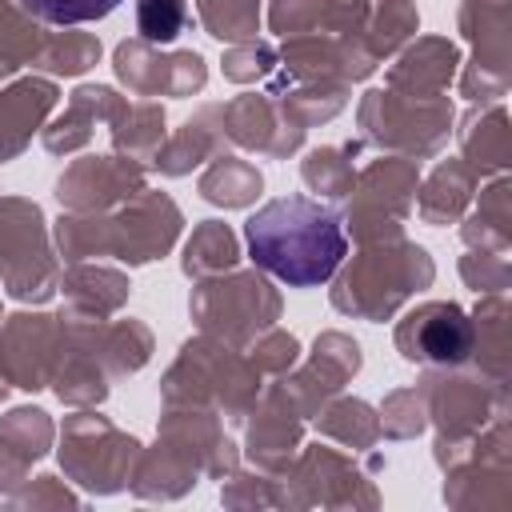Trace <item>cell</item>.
<instances>
[{"label":"cell","instance_id":"obj_1","mask_svg":"<svg viewBox=\"0 0 512 512\" xmlns=\"http://www.w3.org/2000/svg\"><path fill=\"white\" fill-rule=\"evenodd\" d=\"M252 268L288 288L328 284L348 256V232L332 204L312 196H276L244 220Z\"/></svg>","mask_w":512,"mask_h":512},{"label":"cell","instance_id":"obj_2","mask_svg":"<svg viewBox=\"0 0 512 512\" xmlns=\"http://www.w3.org/2000/svg\"><path fill=\"white\" fill-rule=\"evenodd\" d=\"M436 264L424 244L396 236L380 244H356V256H344L332 272L328 300L340 316L384 324L392 320L416 292L432 288Z\"/></svg>","mask_w":512,"mask_h":512},{"label":"cell","instance_id":"obj_3","mask_svg":"<svg viewBox=\"0 0 512 512\" xmlns=\"http://www.w3.org/2000/svg\"><path fill=\"white\" fill-rule=\"evenodd\" d=\"M260 388L264 376L252 368L244 348L196 332L180 344L176 360L160 376V404H200L212 408L224 424H240L256 404Z\"/></svg>","mask_w":512,"mask_h":512},{"label":"cell","instance_id":"obj_4","mask_svg":"<svg viewBox=\"0 0 512 512\" xmlns=\"http://www.w3.org/2000/svg\"><path fill=\"white\" fill-rule=\"evenodd\" d=\"M356 128L360 140L408 160L436 156L452 128H456V104L452 96H404L392 88H368L356 104Z\"/></svg>","mask_w":512,"mask_h":512},{"label":"cell","instance_id":"obj_5","mask_svg":"<svg viewBox=\"0 0 512 512\" xmlns=\"http://www.w3.org/2000/svg\"><path fill=\"white\" fill-rule=\"evenodd\" d=\"M416 388L424 396L428 424L436 428L432 460L440 468H448L484 424H492L496 416L508 412V388L492 384L480 372H468V364L464 368H424Z\"/></svg>","mask_w":512,"mask_h":512},{"label":"cell","instance_id":"obj_6","mask_svg":"<svg viewBox=\"0 0 512 512\" xmlns=\"http://www.w3.org/2000/svg\"><path fill=\"white\" fill-rule=\"evenodd\" d=\"M280 312V288L260 268H228L220 276L196 280L188 296V316L196 332H208L232 348H244L252 336L272 328Z\"/></svg>","mask_w":512,"mask_h":512},{"label":"cell","instance_id":"obj_7","mask_svg":"<svg viewBox=\"0 0 512 512\" xmlns=\"http://www.w3.org/2000/svg\"><path fill=\"white\" fill-rule=\"evenodd\" d=\"M60 268L44 208L28 196H0V288L20 304H44L56 296Z\"/></svg>","mask_w":512,"mask_h":512},{"label":"cell","instance_id":"obj_8","mask_svg":"<svg viewBox=\"0 0 512 512\" xmlns=\"http://www.w3.org/2000/svg\"><path fill=\"white\" fill-rule=\"evenodd\" d=\"M140 452V440L124 428H116L104 412L96 408H76L60 424V468L64 480L92 496H116L128 488L132 460Z\"/></svg>","mask_w":512,"mask_h":512},{"label":"cell","instance_id":"obj_9","mask_svg":"<svg viewBox=\"0 0 512 512\" xmlns=\"http://www.w3.org/2000/svg\"><path fill=\"white\" fill-rule=\"evenodd\" d=\"M416 184H420V160H408V156L380 152V160H368L364 168H356V180H352V192L344 196V216H340L352 244H380V240L404 236Z\"/></svg>","mask_w":512,"mask_h":512},{"label":"cell","instance_id":"obj_10","mask_svg":"<svg viewBox=\"0 0 512 512\" xmlns=\"http://www.w3.org/2000/svg\"><path fill=\"white\" fill-rule=\"evenodd\" d=\"M280 496L284 508H380V492L372 476L352 460V452L328 444H300V452L284 464Z\"/></svg>","mask_w":512,"mask_h":512},{"label":"cell","instance_id":"obj_11","mask_svg":"<svg viewBox=\"0 0 512 512\" xmlns=\"http://www.w3.org/2000/svg\"><path fill=\"white\" fill-rule=\"evenodd\" d=\"M444 504L460 512H508L512 508V420L508 412L484 424L468 448L440 468Z\"/></svg>","mask_w":512,"mask_h":512},{"label":"cell","instance_id":"obj_12","mask_svg":"<svg viewBox=\"0 0 512 512\" xmlns=\"http://www.w3.org/2000/svg\"><path fill=\"white\" fill-rule=\"evenodd\" d=\"M460 36L472 44L456 88L468 104L504 100L512 88V0H460Z\"/></svg>","mask_w":512,"mask_h":512},{"label":"cell","instance_id":"obj_13","mask_svg":"<svg viewBox=\"0 0 512 512\" xmlns=\"http://www.w3.org/2000/svg\"><path fill=\"white\" fill-rule=\"evenodd\" d=\"M100 232H104V256L140 268L164 260L176 248L184 232V212L168 192L144 188L132 200L116 204L112 212H100Z\"/></svg>","mask_w":512,"mask_h":512},{"label":"cell","instance_id":"obj_14","mask_svg":"<svg viewBox=\"0 0 512 512\" xmlns=\"http://www.w3.org/2000/svg\"><path fill=\"white\" fill-rule=\"evenodd\" d=\"M68 352V312H12L0 316V380L8 388H52Z\"/></svg>","mask_w":512,"mask_h":512},{"label":"cell","instance_id":"obj_15","mask_svg":"<svg viewBox=\"0 0 512 512\" xmlns=\"http://www.w3.org/2000/svg\"><path fill=\"white\" fill-rule=\"evenodd\" d=\"M112 72L128 88V96L140 100H156V96L188 100L208 84V60L196 48L164 52L160 44H148L140 36L120 40L112 48Z\"/></svg>","mask_w":512,"mask_h":512},{"label":"cell","instance_id":"obj_16","mask_svg":"<svg viewBox=\"0 0 512 512\" xmlns=\"http://www.w3.org/2000/svg\"><path fill=\"white\" fill-rule=\"evenodd\" d=\"M392 344L420 368H464L472 360V316L456 300H424L392 328Z\"/></svg>","mask_w":512,"mask_h":512},{"label":"cell","instance_id":"obj_17","mask_svg":"<svg viewBox=\"0 0 512 512\" xmlns=\"http://www.w3.org/2000/svg\"><path fill=\"white\" fill-rule=\"evenodd\" d=\"M360 364H364L360 344L348 332L328 328L312 340L308 360H296L284 376L272 380V388L296 408V416L312 420L336 392H344V384L360 372Z\"/></svg>","mask_w":512,"mask_h":512},{"label":"cell","instance_id":"obj_18","mask_svg":"<svg viewBox=\"0 0 512 512\" xmlns=\"http://www.w3.org/2000/svg\"><path fill=\"white\" fill-rule=\"evenodd\" d=\"M148 188L144 160L120 152H88L76 156L52 184V196L64 212H112L116 204L132 200Z\"/></svg>","mask_w":512,"mask_h":512},{"label":"cell","instance_id":"obj_19","mask_svg":"<svg viewBox=\"0 0 512 512\" xmlns=\"http://www.w3.org/2000/svg\"><path fill=\"white\" fill-rule=\"evenodd\" d=\"M280 72L288 80H312V84H360L376 72V56L364 48L360 36L348 32H304L284 36L276 48Z\"/></svg>","mask_w":512,"mask_h":512},{"label":"cell","instance_id":"obj_20","mask_svg":"<svg viewBox=\"0 0 512 512\" xmlns=\"http://www.w3.org/2000/svg\"><path fill=\"white\" fill-rule=\"evenodd\" d=\"M220 124L228 144L244 148V152H260V156H276L288 160L304 148V128L280 108V100L272 92H240L232 100L220 104Z\"/></svg>","mask_w":512,"mask_h":512},{"label":"cell","instance_id":"obj_21","mask_svg":"<svg viewBox=\"0 0 512 512\" xmlns=\"http://www.w3.org/2000/svg\"><path fill=\"white\" fill-rule=\"evenodd\" d=\"M240 424H244V456L260 472H284V464L304 444V416H296V408L272 384L260 388L256 404Z\"/></svg>","mask_w":512,"mask_h":512},{"label":"cell","instance_id":"obj_22","mask_svg":"<svg viewBox=\"0 0 512 512\" xmlns=\"http://www.w3.org/2000/svg\"><path fill=\"white\" fill-rule=\"evenodd\" d=\"M156 436H164V440L180 444L184 452H192L200 460V468H204L208 480H220L232 468H240V448L224 432V420L212 408H200V404H164L160 424H156Z\"/></svg>","mask_w":512,"mask_h":512},{"label":"cell","instance_id":"obj_23","mask_svg":"<svg viewBox=\"0 0 512 512\" xmlns=\"http://www.w3.org/2000/svg\"><path fill=\"white\" fill-rule=\"evenodd\" d=\"M56 104H60V84L40 72L12 76L0 88V164L16 160L32 144V136H40Z\"/></svg>","mask_w":512,"mask_h":512},{"label":"cell","instance_id":"obj_24","mask_svg":"<svg viewBox=\"0 0 512 512\" xmlns=\"http://www.w3.org/2000/svg\"><path fill=\"white\" fill-rule=\"evenodd\" d=\"M464 56L448 36H412L384 72V88L404 96H444L456 84Z\"/></svg>","mask_w":512,"mask_h":512},{"label":"cell","instance_id":"obj_25","mask_svg":"<svg viewBox=\"0 0 512 512\" xmlns=\"http://www.w3.org/2000/svg\"><path fill=\"white\" fill-rule=\"evenodd\" d=\"M112 372L104 368L96 344H92V320L84 316H68V352H64V364L52 380V392L60 404L68 408H96L108 400L112 392Z\"/></svg>","mask_w":512,"mask_h":512},{"label":"cell","instance_id":"obj_26","mask_svg":"<svg viewBox=\"0 0 512 512\" xmlns=\"http://www.w3.org/2000/svg\"><path fill=\"white\" fill-rule=\"evenodd\" d=\"M56 292L64 296V312L68 316H84V320H108L116 316L128 296H132V280L124 268L116 264H96V260H76L60 268V284Z\"/></svg>","mask_w":512,"mask_h":512},{"label":"cell","instance_id":"obj_27","mask_svg":"<svg viewBox=\"0 0 512 512\" xmlns=\"http://www.w3.org/2000/svg\"><path fill=\"white\" fill-rule=\"evenodd\" d=\"M204 468L192 452H184L180 444L156 436L152 448L140 444L136 460H132V472H128V492L136 500H180L188 496L196 484H200Z\"/></svg>","mask_w":512,"mask_h":512},{"label":"cell","instance_id":"obj_28","mask_svg":"<svg viewBox=\"0 0 512 512\" xmlns=\"http://www.w3.org/2000/svg\"><path fill=\"white\" fill-rule=\"evenodd\" d=\"M456 144H460V160L484 180V176H504L512 164V120L504 100L492 104H472L460 116Z\"/></svg>","mask_w":512,"mask_h":512},{"label":"cell","instance_id":"obj_29","mask_svg":"<svg viewBox=\"0 0 512 512\" xmlns=\"http://www.w3.org/2000/svg\"><path fill=\"white\" fill-rule=\"evenodd\" d=\"M224 152H228V136H224V124H220V104H204L176 132L164 136V144L152 156V168L160 176L180 180L192 168H200V164H208Z\"/></svg>","mask_w":512,"mask_h":512},{"label":"cell","instance_id":"obj_30","mask_svg":"<svg viewBox=\"0 0 512 512\" xmlns=\"http://www.w3.org/2000/svg\"><path fill=\"white\" fill-rule=\"evenodd\" d=\"M116 100H120V92L112 84H76L72 96H68V108L40 128L44 152H52V156L80 152L96 136V124L108 120V112H112Z\"/></svg>","mask_w":512,"mask_h":512},{"label":"cell","instance_id":"obj_31","mask_svg":"<svg viewBox=\"0 0 512 512\" xmlns=\"http://www.w3.org/2000/svg\"><path fill=\"white\" fill-rule=\"evenodd\" d=\"M472 316V360L480 376L508 388L512 384V304L504 292H488L476 300Z\"/></svg>","mask_w":512,"mask_h":512},{"label":"cell","instance_id":"obj_32","mask_svg":"<svg viewBox=\"0 0 512 512\" xmlns=\"http://www.w3.org/2000/svg\"><path fill=\"white\" fill-rule=\"evenodd\" d=\"M476 188H480V176H476L460 156H448V160H440L428 176H420L412 212H416L424 224H432V228L460 224V216L472 208Z\"/></svg>","mask_w":512,"mask_h":512},{"label":"cell","instance_id":"obj_33","mask_svg":"<svg viewBox=\"0 0 512 512\" xmlns=\"http://www.w3.org/2000/svg\"><path fill=\"white\" fill-rule=\"evenodd\" d=\"M108 140H112V152L120 156H132V160H148L156 156V148L164 144L168 136V112L160 100H140V96H124L112 104L108 112Z\"/></svg>","mask_w":512,"mask_h":512},{"label":"cell","instance_id":"obj_34","mask_svg":"<svg viewBox=\"0 0 512 512\" xmlns=\"http://www.w3.org/2000/svg\"><path fill=\"white\" fill-rule=\"evenodd\" d=\"M472 200L476 204L460 216L464 248L508 252L512 248V180L508 176H488V184L476 188Z\"/></svg>","mask_w":512,"mask_h":512},{"label":"cell","instance_id":"obj_35","mask_svg":"<svg viewBox=\"0 0 512 512\" xmlns=\"http://www.w3.org/2000/svg\"><path fill=\"white\" fill-rule=\"evenodd\" d=\"M268 32L304 36V32H348L360 36L356 0H268Z\"/></svg>","mask_w":512,"mask_h":512},{"label":"cell","instance_id":"obj_36","mask_svg":"<svg viewBox=\"0 0 512 512\" xmlns=\"http://www.w3.org/2000/svg\"><path fill=\"white\" fill-rule=\"evenodd\" d=\"M92 344L104 360V368L112 372V380H124V376H136L152 352H156V336L144 320L136 316H108V320H92Z\"/></svg>","mask_w":512,"mask_h":512},{"label":"cell","instance_id":"obj_37","mask_svg":"<svg viewBox=\"0 0 512 512\" xmlns=\"http://www.w3.org/2000/svg\"><path fill=\"white\" fill-rule=\"evenodd\" d=\"M360 4V40L376 60L396 56L420 32L416 0H356Z\"/></svg>","mask_w":512,"mask_h":512},{"label":"cell","instance_id":"obj_38","mask_svg":"<svg viewBox=\"0 0 512 512\" xmlns=\"http://www.w3.org/2000/svg\"><path fill=\"white\" fill-rule=\"evenodd\" d=\"M312 424H316V436H324V440H332V444H344V448H352V452H372V448L380 444V416H376V408H372L368 400H360V396L336 392V396L312 416Z\"/></svg>","mask_w":512,"mask_h":512},{"label":"cell","instance_id":"obj_39","mask_svg":"<svg viewBox=\"0 0 512 512\" xmlns=\"http://www.w3.org/2000/svg\"><path fill=\"white\" fill-rule=\"evenodd\" d=\"M272 80V96L280 100V108L308 132V128H316V124H328L332 116H340L344 112V104H348V84H312V80H288L280 68L268 76Z\"/></svg>","mask_w":512,"mask_h":512},{"label":"cell","instance_id":"obj_40","mask_svg":"<svg viewBox=\"0 0 512 512\" xmlns=\"http://www.w3.org/2000/svg\"><path fill=\"white\" fill-rule=\"evenodd\" d=\"M196 192L216 208H252L264 196V172L244 156H216L196 180Z\"/></svg>","mask_w":512,"mask_h":512},{"label":"cell","instance_id":"obj_41","mask_svg":"<svg viewBox=\"0 0 512 512\" xmlns=\"http://www.w3.org/2000/svg\"><path fill=\"white\" fill-rule=\"evenodd\" d=\"M48 32L52 28L40 24L20 0H0V80H12L20 68H36Z\"/></svg>","mask_w":512,"mask_h":512},{"label":"cell","instance_id":"obj_42","mask_svg":"<svg viewBox=\"0 0 512 512\" xmlns=\"http://www.w3.org/2000/svg\"><path fill=\"white\" fill-rule=\"evenodd\" d=\"M360 148H364V140L308 148L304 160H300V180H304V188L316 192V200H324V204H340V200L352 192V180H356L352 160L360 156Z\"/></svg>","mask_w":512,"mask_h":512},{"label":"cell","instance_id":"obj_43","mask_svg":"<svg viewBox=\"0 0 512 512\" xmlns=\"http://www.w3.org/2000/svg\"><path fill=\"white\" fill-rule=\"evenodd\" d=\"M236 264H240V236L224 220H200L192 228V236L184 240L180 272L192 284L196 280H208V276H220V272H228Z\"/></svg>","mask_w":512,"mask_h":512},{"label":"cell","instance_id":"obj_44","mask_svg":"<svg viewBox=\"0 0 512 512\" xmlns=\"http://www.w3.org/2000/svg\"><path fill=\"white\" fill-rule=\"evenodd\" d=\"M100 52H104V44H100L96 32H84V28H56V32H48V44H44L36 68H40L44 76H52V80H56V76H84L88 68L100 64ZM36 68H32V72H36Z\"/></svg>","mask_w":512,"mask_h":512},{"label":"cell","instance_id":"obj_45","mask_svg":"<svg viewBox=\"0 0 512 512\" xmlns=\"http://www.w3.org/2000/svg\"><path fill=\"white\" fill-rule=\"evenodd\" d=\"M264 0H196V16L204 32L220 44H244L260 36Z\"/></svg>","mask_w":512,"mask_h":512},{"label":"cell","instance_id":"obj_46","mask_svg":"<svg viewBox=\"0 0 512 512\" xmlns=\"http://www.w3.org/2000/svg\"><path fill=\"white\" fill-rule=\"evenodd\" d=\"M0 436H4L28 464H36V460H44V456L52 452L56 424H52V416H48L44 408H36V404H16V408H8V412L0 416Z\"/></svg>","mask_w":512,"mask_h":512},{"label":"cell","instance_id":"obj_47","mask_svg":"<svg viewBox=\"0 0 512 512\" xmlns=\"http://www.w3.org/2000/svg\"><path fill=\"white\" fill-rule=\"evenodd\" d=\"M380 436L388 440H416L424 428H428V412H424V396L416 384H404V388H392L380 408Z\"/></svg>","mask_w":512,"mask_h":512},{"label":"cell","instance_id":"obj_48","mask_svg":"<svg viewBox=\"0 0 512 512\" xmlns=\"http://www.w3.org/2000/svg\"><path fill=\"white\" fill-rule=\"evenodd\" d=\"M220 504L224 508H284L280 496V476L276 472H244L232 468L228 476H220Z\"/></svg>","mask_w":512,"mask_h":512},{"label":"cell","instance_id":"obj_49","mask_svg":"<svg viewBox=\"0 0 512 512\" xmlns=\"http://www.w3.org/2000/svg\"><path fill=\"white\" fill-rule=\"evenodd\" d=\"M244 356L252 360V368H256L264 380H276V376H284V372L300 360V340H296L288 328L272 324V328H264L260 336H252V340L244 344Z\"/></svg>","mask_w":512,"mask_h":512},{"label":"cell","instance_id":"obj_50","mask_svg":"<svg viewBox=\"0 0 512 512\" xmlns=\"http://www.w3.org/2000/svg\"><path fill=\"white\" fill-rule=\"evenodd\" d=\"M192 24L188 0H136V36L148 44H172Z\"/></svg>","mask_w":512,"mask_h":512},{"label":"cell","instance_id":"obj_51","mask_svg":"<svg viewBox=\"0 0 512 512\" xmlns=\"http://www.w3.org/2000/svg\"><path fill=\"white\" fill-rule=\"evenodd\" d=\"M280 68V60H276V48L268 44V40H244V44H228L224 48V56H220V72H224V80H232V84H260V80H268L272 72Z\"/></svg>","mask_w":512,"mask_h":512},{"label":"cell","instance_id":"obj_52","mask_svg":"<svg viewBox=\"0 0 512 512\" xmlns=\"http://www.w3.org/2000/svg\"><path fill=\"white\" fill-rule=\"evenodd\" d=\"M20 4L48 28H80L120 8V0H20Z\"/></svg>","mask_w":512,"mask_h":512},{"label":"cell","instance_id":"obj_53","mask_svg":"<svg viewBox=\"0 0 512 512\" xmlns=\"http://www.w3.org/2000/svg\"><path fill=\"white\" fill-rule=\"evenodd\" d=\"M460 280L476 292V296H488V292H508L512 284V264L504 252H492V248H468L460 256Z\"/></svg>","mask_w":512,"mask_h":512},{"label":"cell","instance_id":"obj_54","mask_svg":"<svg viewBox=\"0 0 512 512\" xmlns=\"http://www.w3.org/2000/svg\"><path fill=\"white\" fill-rule=\"evenodd\" d=\"M4 508H24V512H44V508H80V496L52 472L44 476H28L8 500Z\"/></svg>","mask_w":512,"mask_h":512},{"label":"cell","instance_id":"obj_55","mask_svg":"<svg viewBox=\"0 0 512 512\" xmlns=\"http://www.w3.org/2000/svg\"><path fill=\"white\" fill-rule=\"evenodd\" d=\"M28 468H32V464H28V460L0 436V504L28 480Z\"/></svg>","mask_w":512,"mask_h":512},{"label":"cell","instance_id":"obj_56","mask_svg":"<svg viewBox=\"0 0 512 512\" xmlns=\"http://www.w3.org/2000/svg\"><path fill=\"white\" fill-rule=\"evenodd\" d=\"M4 396H8V384H4V380H0V404H4Z\"/></svg>","mask_w":512,"mask_h":512}]
</instances>
